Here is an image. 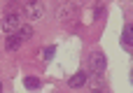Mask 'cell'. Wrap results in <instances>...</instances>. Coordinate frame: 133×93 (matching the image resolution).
<instances>
[{
    "instance_id": "8fae6325",
    "label": "cell",
    "mask_w": 133,
    "mask_h": 93,
    "mask_svg": "<svg viewBox=\"0 0 133 93\" xmlns=\"http://www.w3.org/2000/svg\"><path fill=\"white\" fill-rule=\"evenodd\" d=\"M96 16H98V19H103V16H105V9H103V7H98V9H96Z\"/></svg>"
},
{
    "instance_id": "52a82bcc",
    "label": "cell",
    "mask_w": 133,
    "mask_h": 93,
    "mask_svg": "<svg viewBox=\"0 0 133 93\" xmlns=\"http://www.w3.org/2000/svg\"><path fill=\"white\" fill-rule=\"evenodd\" d=\"M91 89H94V91H108V84H105L103 75H94V79H91Z\"/></svg>"
},
{
    "instance_id": "30bf717a",
    "label": "cell",
    "mask_w": 133,
    "mask_h": 93,
    "mask_svg": "<svg viewBox=\"0 0 133 93\" xmlns=\"http://www.w3.org/2000/svg\"><path fill=\"white\" fill-rule=\"evenodd\" d=\"M54 54H56V47H47L42 58H44V61H51V58H54Z\"/></svg>"
},
{
    "instance_id": "6da1fadb",
    "label": "cell",
    "mask_w": 133,
    "mask_h": 93,
    "mask_svg": "<svg viewBox=\"0 0 133 93\" xmlns=\"http://www.w3.org/2000/svg\"><path fill=\"white\" fill-rule=\"evenodd\" d=\"M19 26H21V14L19 12H7V16L2 19V23H0V28H2V33H16L19 30Z\"/></svg>"
},
{
    "instance_id": "277c9868",
    "label": "cell",
    "mask_w": 133,
    "mask_h": 93,
    "mask_svg": "<svg viewBox=\"0 0 133 93\" xmlns=\"http://www.w3.org/2000/svg\"><path fill=\"white\" fill-rule=\"evenodd\" d=\"M131 44H133V26L126 23L124 26V33H122V47L124 49H131Z\"/></svg>"
},
{
    "instance_id": "ba28073f",
    "label": "cell",
    "mask_w": 133,
    "mask_h": 93,
    "mask_svg": "<svg viewBox=\"0 0 133 93\" xmlns=\"http://www.w3.org/2000/svg\"><path fill=\"white\" fill-rule=\"evenodd\" d=\"M16 35H19V37L26 42V40H30V37H33V28H30V26H23V23H21V26H19V30H16Z\"/></svg>"
},
{
    "instance_id": "7a4b0ae2",
    "label": "cell",
    "mask_w": 133,
    "mask_h": 93,
    "mask_svg": "<svg viewBox=\"0 0 133 93\" xmlns=\"http://www.w3.org/2000/svg\"><path fill=\"white\" fill-rule=\"evenodd\" d=\"M105 65H108L105 54H103V51H94L91 58H89V68H91V72H94V75H103V72H105Z\"/></svg>"
},
{
    "instance_id": "9c48e42d",
    "label": "cell",
    "mask_w": 133,
    "mask_h": 93,
    "mask_svg": "<svg viewBox=\"0 0 133 93\" xmlns=\"http://www.w3.org/2000/svg\"><path fill=\"white\" fill-rule=\"evenodd\" d=\"M23 86H26L28 91H35V89H40V79H35V77H26V79H23Z\"/></svg>"
},
{
    "instance_id": "3957f363",
    "label": "cell",
    "mask_w": 133,
    "mask_h": 93,
    "mask_svg": "<svg viewBox=\"0 0 133 93\" xmlns=\"http://www.w3.org/2000/svg\"><path fill=\"white\" fill-rule=\"evenodd\" d=\"M42 14H44L42 2H40V0H28V5H26V19L35 21V19H40Z\"/></svg>"
},
{
    "instance_id": "8992f818",
    "label": "cell",
    "mask_w": 133,
    "mask_h": 93,
    "mask_svg": "<svg viewBox=\"0 0 133 93\" xmlns=\"http://www.w3.org/2000/svg\"><path fill=\"white\" fill-rule=\"evenodd\" d=\"M21 44H23V40H21L16 33H9V35H7V44H5V47H7L9 51H16Z\"/></svg>"
},
{
    "instance_id": "7c38bea8",
    "label": "cell",
    "mask_w": 133,
    "mask_h": 93,
    "mask_svg": "<svg viewBox=\"0 0 133 93\" xmlns=\"http://www.w3.org/2000/svg\"><path fill=\"white\" fill-rule=\"evenodd\" d=\"M0 91H2V84H0Z\"/></svg>"
},
{
    "instance_id": "5b68a950",
    "label": "cell",
    "mask_w": 133,
    "mask_h": 93,
    "mask_svg": "<svg viewBox=\"0 0 133 93\" xmlns=\"http://www.w3.org/2000/svg\"><path fill=\"white\" fill-rule=\"evenodd\" d=\"M84 84H87V72H82V70L68 79V86H70V89H79V86H84Z\"/></svg>"
}]
</instances>
